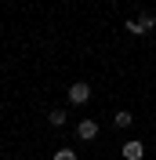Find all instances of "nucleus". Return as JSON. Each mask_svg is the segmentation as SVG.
Segmentation results:
<instances>
[{"mask_svg": "<svg viewBox=\"0 0 156 160\" xmlns=\"http://www.w3.org/2000/svg\"><path fill=\"white\" fill-rule=\"evenodd\" d=\"M69 102H73V106H87V102H91V84L76 80V84L69 88Z\"/></svg>", "mask_w": 156, "mask_h": 160, "instance_id": "1", "label": "nucleus"}, {"mask_svg": "<svg viewBox=\"0 0 156 160\" xmlns=\"http://www.w3.org/2000/svg\"><path fill=\"white\" fill-rule=\"evenodd\" d=\"M145 157V146L138 138H131V142H124V160H142Z\"/></svg>", "mask_w": 156, "mask_h": 160, "instance_id": "2", "label": "nucleus"}, {"mask_svg": "<svg viewBox=\"0 0 156 160\" xmlns=\"http://www.w3.org/2000/svg\"><path fill=\"white\" fill-rule=\"evenodd\" d=\"M76 135H80L84 142H91V138L98 135V124H95V120H80V124H76Z\"/></svg>", "mask_w": 156, "mask_h": 160, "instance_id": "3", "label": "nucleus"}, {"mask_svg": "<svg viewBox=\"0 0 156 160\" xmlns=\"http://www.w3.org/2000/svg\"><path fill=\"white\" fill-rule=\"evenodd\" d=\"M138 26H142V33L156 29V11H142V15H138Z\"/></svg>", "mask_w": 156, "mask_h": 160, "instance_id": "4", "label": "nucleus"}, {"mask_svg": "<svg viewBox=\"0 0 156 160\" xmlns=\"http://www.w3.org/2000/svg\"><path fill=\"white\" fill-rule=\"evenodd\" d=\"M47 120L55 124V128H62V124H66V113H62V109H51V113H47Z\"/></svg>", "mask_w": 156, "mask_h": 160, "instance_id": "5", "label": "nucleus"}, {"mask_svg": "<svg viewBox=\"0 0 156 160\" xmlns=\"http://www.w3.org/2000/svg\"><path fill=\"white\" fill-rule=\"evenodd\" d=\"M116 128H131V113H127V109L116 113Z\"/></svg>", "mask_w": 156, "mask_h": 160, "instance_id": "6", "label": "nucleus"}, {"mask_svg": "<svg viewBox=\"0 0 156 160\" xmlns=\"http://www.w3.org/2000/svg\"><path fill=\"white\" fill-rule=\"evenodd\" d=\"M51 160H76V153H73V149H58Z\"/></svg>", "mask_w": 156, "mask_h": 160, "instance_id": "7", "label": "nucleus"}, {"mask_svg": "<svg viewBox=\"0 0 156 160\" xmlns=\"http://www.w3.org/2000/svg\"><path fill=\"white\" fill-rule=\"evenodd\" d=\"M127 33H134V37L142 33V26H138V18H127Z\"/></svg>", "mask_w": 156, "mask_h": 160, "instance_id": "8", "label": "nucleus"}]
</instances>
